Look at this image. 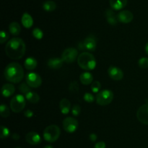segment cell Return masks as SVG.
<instances>
[{
	"label": "cell",
	"instance_id": "cell-1",
	"mask_svg": "<svg viewBox=\"0 0 148 148\" xmlns=\"http://www.w3.org/2000/svg\"><path fill=\"white\" fill-rule=\"evenodd\" d=\"M26 46L24 41L20 38H13L10 39L5 46V53L9 58L12 59H20L25 53Z\"/></svg>",
	"mask_w": 148,
	"mask_h": 148
},
{
	"label": "cell",
	"instance_id": "cell-2",
	"mask_svg": "<svg viewBox=\"0 0 148 148\" xmlns=\"http://www.w3.org/2000/svg\"><path fill=\"white\" fill-rule=\"evenodd\" d=\"M6 79L13 84L20 83L24 76V71L21 65L17 62H11L7 65L4 71Z\"/></svg>",
	"mask_w": 148,
	"mask_h": 148
},
{
	"label": "cell",
	"instance_id": "cell-3",
	"mask_svg": "<svg viewBox=\"0 0 148 148\" xmlns=\"http://www.w3.org/2000/svg\"><path fill=\"white\" fill-rule=\"evenodd\" d=\"M77 63L82 69L85 71H92L96 67L95 57L88 52H83L79 54L77 57Z\"/></svg>",
	"mask_w": 148,
	"mask_h": 148
},
{
	"label": "cell",
	"instance_id": "cell-4",
	"mask_svg": "<svg viewBox=\"0 0 148 148\" xmlns=\"http://www.w3.org/2000/svg\"><path fill=\"white\" fill-rule=\"evenodd\" d=\"M61 134V130L56 125H49L43 131V138L48 142H54L59 138Z\"/></svg>",
	"mask_w": 148,
	"mask_h": 148
},
{
	"label": "cell",
	"instance_id": "cell-5",
	"mask_svg": "<svg viewBox=\"0 0 148 148\" xmlns=\"http://www.w3.org/2000/svg\"><path fill=\"white\" fill-rule=\"evenodd\" d=\"M114 100V93L108 89L100 91L96 95L97 104L101 106H106L111 103Z\"/></svg>",
	"mask_w": 148,
	"mask_h": 148
},
{
	"label": "cell",
	"instance_id": "cell-6",
	"mask_svg": "<svg viewBox=\"0 0 148 148\" xmlns=\"http://www.w3.org/2000/svg\"><path fill=\"white\" fill-rule=\"evenodd\" d=\"M25 99L22 94H17L10 101V109L14 113H20L25 108L26 104Z\"/></svg>",
	"mask_w": 148,
	"mask_h": 148
},
{
	"label": "cell",
	"instance_id": "cell-7",
	"mask_svg": "<svg viewBox=\"0 0 148 148\" xmlns=\"http://www.w3.org/2000/svg\"><path fill=\"white\" fill-rule=\"evenodd\" d=\"M97 41L96 39L93 36L90 35L85 38L82 41L79 42L78 44V48L80 50H88L90 52H94L96 49Z\"/></svg>",
	"mask_w": 148,
	"mask_h": 148
},
{
	"label": "cell",
	"instance_id": "cell-8",
	"mask_svg": "<svg viewBox=\"0 0 148 148\" xmlns=\"http://www.w3.org/2000/svg\"><path fill=\"white\" fill-rule=\"evenodd\" d=\"M78 56V51L75 48L70 47L66 49L62 52V59L66 63H72Z\"/></svg>",
	"mask_w": 148,
	"mask_h": 148
},
{
	"label": "cell",
	"instance_id": "cell-9",
	"mask_svg": "<svg viewBox=\"0 0 148 148\" xmlns=\"http://www.w3.org/2000/svg\"><path fill=\"white\" fill-rule=\"evenodd\" d=\"M26 83L31 88H38L42 84L41 77L36 73H29L25 77Z\"/></svg>",
	"mask_w": 148,
	"mask_h": 148
},
{
	"label": "cell",
	"instance_id": "cell-10",
	"mask_svg": "<svg viewBox=\"0 0 148 148\" xmlns=\"http://www.w3.org/2000/svg\"><path fill=\"white\" fill-rule=\"evenodd\" d=\"M63 128L67 133H74L78 128V121L72 117H67L63 120Z\"/></svg>",
	"mask_w": 148,
	"mask_h": 148
},
{
	"label": "cell",
	"instance_id": "cell-11",
	"mask_svg": "<svg viewBox=\"0 0 148 148\" xmlns=\"http://www.w3.org/2000/svg\"><path fill=\"white\" fill-rule=\"evenodd\" d=\"M137 118L140 123L148 125V103L139 107L137 111Z\"/></svg>",
	"mask_w": 148,
	"mask_h": 148
},
{
	"label": "cell",
	"instance_id": "cell-12",
	"mask_svg": "<svg viewBox=\"0 0 148 148\" xmlns=\"http://www.w3.org/2000/svg\"><path fill=\"white\" fill-rule=\"evenodd\" d=\"M108 74L111 79L114 81H120L124 77V73L119 68L116 66L109 67L108 70Z\"/></svg>",
	"mask_w": 148,
	"mask_h": 148
},
{
	"label": "cell",
	"instance_id": "cell-13",
	"mask_svg": "<svg viewBox=\"0 0 148 148\" xmlns=\"http://www.w3.org/2000/svg\"><path fill=\"white\" fill-rule=\"evenodd\" d=\"M117 16H118L119 21L125 24L131 23L134 18L132 12L129 10H122L117 15Z\"/></svg>",
	"mask_w": 148,
	"mask_h": 148
},
{
	"label": "cell",
	"instance_id": "cell-14",
	"mask_svg": "<svg viewBox=\"0 0 148 148\" xmlns=\"http://www.w3.org/2000/svg\"><path fill=\"white\" fill-rule=\"evenodd\" d=\"M26 142L31 145H37L41 142L40 136L35 131H30L27 133L25 136Z\"/></svg>",
	"mask_w": 148,
	"mask_h": 148
},
{
	"label": "cell",
	"instance_id": "cell-15",
	"mask_svg": "<svg viewBox=\"0 0 148 148\" xmlns=\"http://www.w3.org/2000/svg\"><path fill=\"white\" fill-rule=\"evenodd\" d=\"M105 15L108 23L111 25V26H115L118 23V22H119V21L118 16L115 14L114 10H111V9L106 10V11L105 12Z\"/></svg>",
	"mask_w": 148,
	"mask_h": 148
},
{
	"label": "cell",
	"instance_id": "cell-16",
	"mask_svg": "<svg viewBox=\"0 0 148 148\" xmlns=\"http://www.w3.org/2000/svg\"><path fill=\"white\" fill-rule=\"evenodd\" d=\"M63 59L62 58H57V57H53L51 58L48 61V66L53 70H58L60 69L63 65Z\"/></svg>",
	"mask_w": 148,
	"mask_h": 148
},
{
	"label": "cell",
	"instance_id": "cell-17",
	"mask_svg": "<svg viewBox=\"0 0 148 148\" xmlns=\"http://www.w3.org/2000/svg\"><path fill=\"white\" fill-rule=\"evenodd\" d=\"M15 92V87L12 84H5L1 87V94L4 97H10Z\"/></svg>",
	"mask_w": 148,
	"mask_h": 148
},
{
	"label": "cell",
	"instance_id": "cell-18",
	"mask_svg": "<svg viewBox=\"0 0 148 148\" xmlns=\"http://www.w3.org/2000/svg\"><path fill=\"white\" fill-rule=\"evenodd\" d=\"M111 9L114 10H121L127 4V0H109Z\"/></svg>",
	"mask_w": 148,
	"mask_h": 148
},
{
	"label": "cell",
	"instance_id": "cell-19",
	"mask_svg": "<svg viewBox=\"0 0 148 148\" xmlns=\"http://www.w3.org/2000/svg\"><path fill=\"white\" fill-rule=\"evenodd\" d=\"M59 107H60L61 113L64 115H67L70 110L71 104L70 102L68 99L63 98L59 102Z\"/></svg>",
	"mask_w": 148,
	"mask_h": 148
},
{
	"label": "cell",
	"instance_id": "cell-20",
	"mask_svg": "<svg viewBox=\"0 0 148 148\" xmlns=\"http://www.w3.org/2000/svg\"><path fill=\"white\" fill-rule=\"evenodd\" d=\"M21 22L23 26L25 28H30L33 25V19L30 14L27 12H25L22 16Z\"/></svg>",
	"mask_w": 148,
	"mask_h": 148
},
{
	"label": "cell",
	"instance_id": "cell-21",
	"mask_svg": "<svg viewBox=\"0 0 148 148\" xmlns=\"http://www.w3.org/2000/svg\"><path fill=\"white\" fill-rule=\"evenodd\" d=\"M79 81L83 85H89L93 82V76L89 72L82 73L79 76Z\"/></svg>",
	"mask_w": 148,
	"mask_h": 148
},
{
	"label": "cell",
	"instance_id": "cell-22",
	"mask_svg": "<svg viewBox=\"0 0 148 148\" xmlns=\"http://www.w3.org/2000/svg\"><path fill=\"white\" fill-rule=\"evenodd\" d=\"M37 60L33 57H27L25 60L24 62L25 68L27 70H29V71H33V70H34L37 67Z\"/></svg>",
	"mask_w": 148,
	"mask_h": 148
},
{
	"label": "cell",
	"instance_id": "cell-23",
	"mask_svg": "<svg viewBox=\"0 0 148 148\" xmlns=\"http://www.w3.org/2000/svg\"><path fill=\"white\" fill-rule=\"evenodd\" d=\"M9 30L10 33H12L13 36H17L21 32V27H20V24L17 22H12L9 26Z\"/></svg>",
	"mask_w": 148,
	"mask_h": 148
},
{
	"label": "cell",
	"instance_id": "cell-24",
	"mask_svg": "<svg viewBox=\"0 0 148 148\" xmlns=\"http://www.w3.org/2000/svg\"><path fill=\"white\" fill-rule=\"evenodd\" d=\"M25 98L26 100H27V101L36 104V103L38 102L39 100H40V96H39L36 92H33V91H31L26 94Z\"/></svg>",
	"mask_w": 148,
	"mask_h": 148
},
{
	"label": "cell",
	"instance_id": "cell-25",
	"mask_svg": "<svg viewBox=\"0 0 148 148\" xmlns=\"http://www.w3.org/2000/svg\"><path fill=\"white\" fill-rule=\"evenodd\" d=\"M43 8L46 12H53L56 10V4L53 1L49 0L43 3Z\"/></svg>",
	"mask_w": 148,
	"mask_h": 148
},
{
	"label": "cell",
	"instance_id": "cell-26",
	"mask_svg": "<svg viewBox=\"0 0 148 148\" xmlns=\"http://www.w3.org/2000/svg\"><path fill=\"white\" fill-rule=\"evenodd\" d=\"M19 90L21 93H23V94H25V96L29 93L30 91H31V87L27 84V83H22L20 84V86H18Z\"/></svg>",
	"mask_w": 148,
	"mask_h": 148
},
{
	"label": "cell",
	"instance_id": "cell-27",
	"mask_svg": "<svg viewBox=\"0 0 148 148\" xmlns=\"http://www.w3.org/2000/svg\"><path fill=\"white\" fill-rule=\"evenodd\" d=\"M0 113H1V117L7 118L10 115V108L5 104H1L0 105Z\"/></svg>",
	"mask_w": 148,
	"mask_h": 148
},
{
	"label": "cell",
	"instance_id": "cell-28",
	"mask_svg": "<svg viewBox=\"0 0 148 148\" xmlns=\"http://www.w3.org/2000/svg\"><path fill=\"white\" fill-rule=\"evenodd\" d=\"M33 37L36 38L38 40H40L43 38V33L40 28H35L33 30Z\"/></svg>",
	"mask_w": 148,
	"mask_h": 148
},
{
	"label": "cell",
	"instance_id": "cell-29",
	"mask_svg": "<svg viewBox=\"0 0 148 148\" xmlns=\"http://www.w3.org/2000/svg\"><path fill=\"white\" fill-rule=\"evenodd\" d=\"M101 88V83L98 81H95L91 84V90L93 93H98L100 91V89Z\"/></svg>",
	"mask_w": 148,
	"mask_h": 148
},
{
	"label": "cell",
	"instance_id": "cell-30",
	"mask_svg": "<svg viewBox=\"0 0 148 148\" xmlns=\"http://www.w3.org/2000/svg\"><path fill=\"white\" fill-rule=\"evenodd\" d=\"M10 135V131L8 128L1 126V139H6Z\"/></svg>",
	"mask_w": 148,
	"mask_h": 148
},
{
	"label": "cell",
	"instance_id": "cell-31",
	"mask_svg": "<svg viewBox=\"0 0 148 148\" xmlns=\"http://www.w3.org/2000/svg\"><path fill=\"white\" fill-rule=\"evenodd\" d=\"M69 89L73 93H77L79 91V84L77 81H74L69 84Z\"/></svg>",
	"mask_w": 148,
	"mask_h": 148
},
{
	"label": "cell",
	"instance_id": "cell-32",
	"mask_svg": "<svg viewBox=\"0 0 148 148\" xmlns=\"http://www.w3.org/2000/svg\"><path fill=\"white\" fill-rule=\"evenodd\" d=\"M138 65L143 69L148 68V58L147 57H142L139 59Z\"/></svg>",
	"mask_w": 148,
	"mask_h": 148
},
{
	"label": "cell",
	"instance_id": "cell-33",
	"mask_svg": "<svg viewBox=\"0 0 148 148\" xmlns=\"http://www.w3.org/2000/svg\"><path fill=\"white\" fill-rule=\"evenodd\" d=\"M10 38V35L4 30H1L0 32V43L4 44V42L7 41Z\"/></svg>",
	"mask_w": 148,
	"mask_h": 148
},
{
	"label": "cell",
	"instance_id": "cell-34",
	"mask_svg": "<svg viewBox=\"0 0 148 148\" xmlns=\"http://www.w3.org/2000/svg\"><path fill=\"white\" fill-rule=\"evenodd\" d=\"M83 98H84V100L88 103L92 102L95 100V97H94V96L92 95V94H90V93H88V92L85 93V94H84Z\"/></svg>",
	"mask_w": 148,
	"mask_h": 148
},
{
	"label": "cell",
	"instance_id": "cell-35",
	"mask_svg": "<svg viewBox=\"0 0 148 148\" xmlns=\"http://www.w3.org/2000/svg\"><path fill=\"white\" fill-rule=\"evenodd\" d=\"M80 112H81V107L79 105H78V104H75V105L72 107V113L74 116H78L79 114H80Z\"/></svg>",
	"mask_w": 148,
	"mask_h": 148
},
{
	"label": "cell",
	"instance_id": "cell-36",
	"mask_svg": "<svg viewBox=\"0 0 148 148\" xmlns=\"http://www.w3.org/2000/svg\"><path fill=\"white\" fill-rule=\"evenodd\" d=\"M24 115L26 118H31L33 116V112L30 109H27V110H25L24 112Z\"/></svg>",
	"mask_w": 148,
	"mask_h": 148
},
{
	"label": "cell",
	"instance_id": "cell-37",
	"mask_svg": "<svg viewBox=\"0 0 148 148\" xmlns=\"http://www.w3.org/2000/svg\"><path fill=\"white\" fill-rule=\"evenodd\" d=\"M106 143L103 141H101V142H97L95 145V148H106Z\"/></svg>",
	"mask_w": 148,
	"mask_h": 148
},
{
	"label": "cell",
	"instance_id": "cell-38",
	"mask_svg": "<svg viewBox=\"0 0 148 148\" xmlns=\"http://www.w3.org/2000/svg\"><path fill=\"white\" fill-rule=\"evenodd\" d=\"M89 138H90V140L91 142H95V141L97 140L98 136H97V135L95 134V133H92L90 134Z\"/></svg>",
	"mask_w": 148,
	"mask_h": 148
},
{
	"label": "cell",
	"instance_id": "cell-39",
	"mask_svg": "<svg viewBox=\"0 0 148 148\" xmlns=\"http://www.w3.org/2000/svg\"><path fill=\"white\" fill-rule=\"evenodd\" d=\"M12 138L14 140H18V139H20V135L17 133H14L12 135Z\"/></svg>",
	"mask_w": 148,
	"mask_h": 148
},
{
	"label": "cell",
	"instance_id": "cell-40",
	"mask_svg": "<svg viewBox=\"0 0 148 148\" xmlns=\"http://www.w3.org/2000/svg\"><path fill=\"white\" fill-rule=\"evenodd\" d=\"M145 52H146V54H147V55H148V42L147 44H146V45H145Z\"/></svg>",
	"mask_w": 148,
	"mask_h": 148
},
{
	"label": "cell",
	"instance_id": "cell-41",
	"mask_svg": "<svg viewBox=\"0 0 148 148\" xmlns=\"http://www.w3.org/2000/svg\"><path fill=\"white\" fill-rule=\"evenodd\" d=\"M43 148H53V147L51 146V145H46V146H45Z\"/></svg>",
	"mask_w": 148,
	"mask_h": 148
},
{
	"label": "cell",
	"instance_id": "cell-42",
	"mask_svg": "<svg viewBox=\"0 0 148 148\" xmlns=\"http://www.w3.org/2000/svg\"><path fill=\"white\" fill-rule=\"evenodd\" d=\"M15 148H22V147H15Z\"/></svg>",
	"mask_w": 148,
	"mask_h": 148
}]
</instances>
